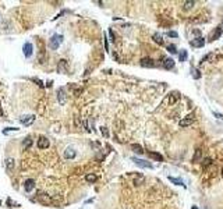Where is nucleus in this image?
<instances>
[{
	"label": "nucleus",
	"mask_w": 223,
	"mask_h": 209,
	"mask_svg": "<svg viewBox=\"0 0 223 209\" xmlns=\"http://www.w3.org/2000/svg\"><path fill=\"white\" fill-rule=\"evenodd\" d=\"M63 35H59V34H56V35H53V36L50 38V41H49V46L52 47L53 50H56V49H59V46L62 45V42H63Z\"/></svg>",
	"instance_id": "f257e3e1"
},
{
	"label": "nucleus",
	"mask_w": 223,
	"mask_h": 209,
	"mask_svg": "<svg viewBox=\"0 0 223 209\" xmlns=\"http://www.w3.org/2000/svg\"><path fill=\"white\" fill-rule=\"evenodd\" d=\"M22 52H24V54H25V57H31L32 53H34V45H32L31 42L24 43V46H22Z\"/></svg>",
	"instance_id": "f03ea898"
},
{
	"label": "nucleus",
	"mask_w": 223,
	"mask_h": 209,
	"mask_svg": "<svg viewBox=\"0 0 223 209\" xmlns=\"http://www.w3.org/2000/svg\"><path fill=\"white\" fill-rule=\"evenodd\" d=\"M34 121H35V116L34 114H28V116H24V117L20 119V123H21L22 126H25V127L31 126Z\"/></svg>",
	"instance_id": "7ed1b4c3"
},
{
	"label": "nucleus",
	"mask_w": 223,
	"mask_h": 209,
	"mask_svg": "<svg viewBox=\"0 0 223 209\" xmlns=\"http://www.w3.org/2000/svg\"><path fill=\"white\" fill-rule=\"evenodd\" d=\"M134 163L137 164V166H140V167H145V169H152L153 167V164L152 163H149V162H147V160H142V159H137V158H132L131 159Z\"/></svg>",
	"instance_id": "20e7f679"
},
{
	"label": "nucleus",
	"mask_w": 223,
	"mask_h": 209,
	"mask_svg": "<svg viewBox=\"0 0 223 209\" xmlns=\"http://www.w3.org/2000/svg\"><path fill=\"white\" fill-rule=\"evenodd\" d=\"M222 34H223V27H216L215 28V31L212 32V34H210V36H209V39L210 41H216V39H219L222 36Z\"/></svg>",
	"instance_id": "39448f33"
},
{
	"label": "nucleus",
	"mask_w": 223,
	"mask_h": 209,
	"mask_svg": "<svg viewBox=\"0 0 223 209\" xmlns=\"http://www.w3.org/2000/svg\"><path fill=\"white\" fill-rule=\"evenodd\" d=\"M49 145H50V142H49V139H47L46 137H39V139H38V148L39 149H46V148H49Z\"/></svg>",
	"instance_id": "423d86ee"
},
{
	"label": "nucleus",
	"mask_w": 223,
	"mask_h": 209,
	"mask_svg": "<svg viewBox=\"0 0 223 209\" xmlns=\"http://www.w3.org/2000/svg\"><path fill=\"white\" fill-rule=\"evenodd\" d=\"M57 100H59L60 104L66 103L67 98H66V91H64V88H59L57 89Z\"/></svg>",
	"instance_id": "0eeeda50"
},
{
	"label": "nucleus",
	"mask_w": 223,
	"mask_h": 209,
	"mask_svg": "<svg viewBox=\"0 0 223 209\" xmlns=\"http://www.w3.org/2000/svg\"><path fill=\"white\" fill-rule=\"evenodd\" d=\"M141 66L142 67H145V68H152V67H155L156 64H155V62L151 59V57H144L142 60H141Z\"/></svg>",
	"instance_id": "6e6552de"
},
{
	"label": "nucleus",
	"mask_w": 223,
	"mask_h": 209,
	"mask_svg": "<svg viewBox=\"0 0 223 209\" xmlns=\"http://www.w3.org/2000/svg\"><path fill=\"white\" fill-rule=\"evenodd\" d=\"M190 45H191L192 47H202V46L205 45V39L202 38V36L195 38V39H192V41L190 42Z\"/></svg>",
	"instance_id": "1a4fd4ad"
},
{
	"label": "nucleus",
	"mask_w": 223,
	"mask_h": 209,
	"mask_svg": "<svg viewBox=\"0 0 223 209\" xmlns=\"http://www.w3.org/2000/svg\"><path fill=\"white\" fill-rule=\"evenodd\" d=\"M35 188V181L34 179H28L25 180V183H24V190H25L27 192H31L32 190Z\"/></svg>",
	"instance_id": "9d476101"
},
{
	"label": "nucleus",
	"mask_w": 223,
	"mask_h": 209,
	"mask_svg": "<svg viewBox=\"0 0 223 209\" xmlns=\"http://www.w3.org/2000/svg\"><path fill=\"white\" fill-rule=\"evenodd\" d=\"M75 155H77V151L74 149V148H71V146H68L67 149L64 151V158L66 159H74Z\"/></svg>",
	"instance_id": "9b49d317"
},
{
	"label": "nucleus",
	"mask_w": 223,
	"mask_h": 209,
	"mask_svg": "<svg viewBox=\"0 0 223 209\" xmlns=\"http://www.w3.org/2000/svg\"><path fill=\"white\" fill-rule=\"evenodd\" d=\"M192 121H194V117H192L191 114H190V116H187L185 119L180 120V123H178V124H180V127H188L190 124H192Z\"/></svg>",
	"instance_id": "f8f14e48"
},
{
	"label": "nucleus",
	"mask_w": 223,
	"mask_h": 209,
	"mask_svg": "<svg viewBox=\"0 0 223 209\" xmlns=\"http://www.w3.org/2000/svg\"><path fill=\"white\" fill-rule=\"evenodd\" d=\"M66 66H67V62L64 59H62L57 64V71L60 74H66Z\"/></svg>",
	"instance_id": "ddd939ff"
},
{
	"label": "nucleus",
	"mask_w": 223,
	"mask_h": 209,
	"mask_svg": "<svg viewBox=\"0 0 223 209\" xmlns=\"http://www.w3.org/2000/svg\"><path fill=\"white\" fill-rule=\"evenodd\" d=\"M163 67L166 68V70H172V68L174 67V60L172 57H166L165 62H163Z\"/></svg>",
	"instance_id": "4468645a"
},
{
	"label": "nucleus",
	"mask_w": 223,
	"mask_h": 209,
	"mask_svg": "<svg viewBox=\"0 0 223 209\" xmlns=\"http://www.w3.org/2000/svg\"><path fill=\"white\" fill-rule=\"evenodd\" d=\"M148 156L152 159L158 160V162H163V156H162L160 153H158V152H148Z\"/></svg>",
	"instance_id": "2eb2a0df"
},
{
	"label": "nucleus",
	"mask_w": 223,
	"mask_h": 209,
	"mask_svg": "<svg viewBox=\"0 0 223 209\" xmlns=\"http://www.w3.org/2000/svg\"><path fill=\"white\" fill-rule=\"evenodd\" d=\"M201 158H202V151L198 148V149H195V153L192 156V163H198L201 160Z\"/></svg>",
	"instance_id": "dca6fc26"
},
{
	"label": "nucleus",
	"mask_w": 223,
	"mask_h": 209,
	"mask_svg": "<svg viewBox=\"0 0 223 209\" xmlns=\"http://www.w3.org/2000/svg\"><path fill=\"white\" fill-rule=\"evenodd\" d=\"M178 99H180V95H178V92H173V94L170 95V98H169V104H174Z\"/></svg>",
	"instance_id": "f3484780"
},
{
	"label": "nucleus",
	"mask_w": 223,
	"mask_h": 209,
	"mask_svg": "<svg viewBox=\"0 0 223 209\" xmlns=\"http://www.w3.org/2000/svg\"><path fill=\"white\" fill-rule=\"evenodd\" d=\"M194 4H195V2H194V0H187V2L183 3V9L185 11H188V10H191L192 7H194Z\"/></svg>",
	"instance_id": "a211bd4d"
},
{
	"label": "nucleus",
	"mask_w": 223,
	"mask_h": 209,
	"mask_svg": "<svg viewBox=\"0 0 223 209\" xmlns=\"http://www.w3.org/2000/svg\"><path fill=\"white\" fill-rule=\"evenodd\" d=\"M131 149H132L134 152H135V153H138V155H142V153H144L142 146L138 145V144H132V145H131Z\"/></svg>",
	"instance_id": "6ab92c4d"
},
{
	"label": "nucleus",
	"mask_w": 223,
	"mask_h": 209,
	"mask_svg": "<svg viewBox=\"0 0 223 209\" xmlns=\"http://www.w3.org/2000/svg\"><path fill=\"white\" fill-rule=\"evenodd\" d=\"M32 145V139L29 138V137H27L25 139H24L22 141V151H25V149H28V148H29Z\"/></svg>",
	"instance_id": "aec40b11"
},
{
	"label": "nucleus",
	"mask_w": 223,
	"mask_h": 209,
	"mask_svg": "<svg viewBox=\"0 0 223 209\" xmlns=\"http://www.w3.org/2000/svg\"><path fill=\"white\" fill-rule=\"evenodd\" d=\"M6 167H7V170H13L14 169V159L13 158H7L6 159Z\"/></svg>",
	"instance_id": "412c9836"
},
{
	"label": "nucleus",
	"mask_w": 223,
	"mask_h": 209,
	"mask_svg": "<svg viewBox=\"0 0 223 209\" xmlns=\"http://www.w3.org/2000/svg\"><path fill=\"white\" fill-rule=\"evenodd\" d=\"M169 180H170V181H172L173 184H177V186H184V183H183V180H181V179L170 177V176H169Z\"/></svg>",
	"instance_id": "4be33fe9"
},
{
	"label": "nucleus",
	"mask_w": 223,
	"mask_h": 209,
	"mask_svg": "<svg viewBox=\"0 0 223 209\" xmlns=\"http://www.w3.org/2000/svg\"><path fill=\"white\" fill-rule=\"evenodd\" d=\"M187 56H188V53H187V50H181L180 52V54H178V59H180V62H185L187 60Z\"/></svg>",
	"instance_id": "5701e85b"
},
{
	"label": "nucleus",
	"mask_w": 223,
	"mask_h": 209,
	"mask_svg": "<svg viewBox=\"0 0 223 209\" xmlns=\"http://www.w3.org/2000/svg\"><path fill=\"white\" fill-rule=\"evenodd\" d=\"M153 41H155L156 43H159V45H163V39H162V35L159 34H153Z\"/></svg>",
	"instance_id": "b1692460"
},
{
	"label": "nucleus",
	"mask_w": 223,
	"mask_h": 209,
	"mask_svg": "<svg viewBox=\"0 0 223 209\" xmlns=\"http://www.w3.org/2000/svg\"><path fill=\"white\" fill-rule=\"evenodd\" d=\"M96 179H98V177H96L95 174H87V176H85V180H87L88 183H95Z\"/></svg>",
	"instance_id": "393cba45"
},
{
	"label": "nucleus",
	"mask_w": 223,
	"mask_h": 209,
	"mask_svg": "<svg viewBox=\"0 0 223 209\" xmlns=\"http://www.w3.org/2000/svg\"><path fill=\"white\" fill-rule=\"evenodd\" d=\"M202 164H204V167L210 166V164H212V159H210V158H205V159H202Z\"/></svg>",
	"instance_id": "a878e982"
},
{
	"label": "nucleus",
	"mask_w": 223,
	"mask_h": 209,
	"mask_svg": "<svg viewBox=\"0 0 223 209\" xmlns=\"http://www.w3.org/2000/svg\"><path fill=\"white\" fill-rule=\"evenodd\" d=\"M20 128H17V127H10V128H4V130H3V134L4 135H7L9 134V132H11V131H18Z\"/></svg>",
	"instance_id": "bb28decb"
},
{
	"label": "nucleus",
	"mask_w": 223,
	"mask_h": 209,
	"mask_svg": "<svg viewBox=\"0 0 223 209\" xmlns=\"http://www.w3.org/2000/svg\"><path fill=\"white\" fill-rule=\"evenodd\" d=\"M167 50H169V52H170V53H172V54L177 53V50H176V46H174V45H169V46H167Z\"/></svg>",
	"instance_id": "cd10ccee"
},
{
	"label": "nucleus",
	"mask_w": 223,
	"mask_h": 209,
	"mask_svg": "<svg viewBox=\"0 0 223 209\" xmlns=\"http://www.w3.org/2000/svg\"><path fill=\"white\" fill-rule=\"evenodd\" d=\"M167 36H172V38H177V36H178V34H177L176 31H169V32H167Z\"/></svg>",
	"instance_id": "c85d7f7f"
},
{
	"label": "nucleus",
	"mask_w": 223,
	"mask_h": 209,
	"mask_svg": "<svg viewBox=\"0 0 223 209\" xmlns=\"http://www.w3.org/2000/svg\"><path fill=\"white\" fill-rule=\"evenodd\" d=\"M100 131H102V134H103L105 137H109V132H107V130H106V127H102V128H100Z\"/></svg>",
	"instance_id": "c756f323"
},
{
	"label": "nucleus",
	"mask_w": 223,
	"mask_h": 209,
	"mask_svg": "<svg viewBox=\"0 0 223 209\" xmlns=\"http://www.w3.org/2000/svg\"><path fill=\"white\" fill-rule=\"evenodd\" d=\"M200 77H201L200 71H198V70H194V78H195V79H198V78H200Z\"/></svg>",
	"instance_id": "7c9ffc66"
},
{
	"label": "nucleus",
	"mask_w": 223,
	"mask_h": 209,
	"mask_svg": "<svg viewBox=\"0 0 223 209\" xmlns=\"http://www.w3.org/2000/svg\"><path fill=\"white\" fill-rule=\"evenodd\" d=\"M34 81H36V82H38V84H39V87H43V82L40 81V79H38V78H34Z\"/></svg>",
	"instance_id": "2f4dec72"
},
{
	"label": "nucleus",
	"mask_w": 223,
	"mask_h": 209,
	"mask_svg": "<svg viewBox=\"0 0 223 209\" xmlns=\"http://www.w3.org/2000/svg\"><path fill=\"white\" fill-rule=\"evenodd\" d=\"M7 204H9V205H17V204H15V202H14V201H11L10 198H9V199H7ZM17 206H18V205H17Z\"/></svg>",
	"instance_id": "473e14b6"
},
{
	"label": "nucleus",
	"mask_w": 223,
	"mask_h": 209,
	"mask_svg": "<svg viewBox=\"0 0 223 209\" xmlns=\"http://www.w3.org/2000/svg\"><path fill=\"white\" fill-rule=\"evenodd\" d=\"M192 32H194V35H197V36H198V38H200V35H201V32H200V31H198V29H194Z\"/></svg>",
	"instance_id": "72a5a7b5"
},
{
	"label": "nucleus",
	"mask_w": 223,
	"mask_h": 209,
	"mask_svg": "<svg viewBox=\"0 0 223 209\" xmlns=\"http://www.w3.org/2000/svg\"><path fill=\"white\" fill-rule=\"evenodd\" d=\"M215 116H216L218 119H222V114H219V113H215Z\"/></svg>",
	"instance_id": "f704fd0d"
},
{
	"label": "nucleus",
	"mask_w": 223,
	"mask_h": 209,
	"mask_svg": "<svg viewBox=\"0 0 223 209\" xmlns=\"http://www.w3.org/2000/svg\"><path fill=\"white\" fill-rule=\"evenodd\" d=\"M0 116H3V109H2V103H0Z\"/></svg>",
	"instance_id": "c9c22d12"
},
{
	"label": "nucleus",
	"mask_w": 223,
	"mask_h": 209,
	"mask_svg": "<svg viewBox=\"0 0 223 209\" xmlns=\"http://www.w3.org/2000/svg\"><path fill=\"white\" fill-rule=\"evenodd\" d=\"M191 209H198V208H197V206H192V208H191Z\"/></svg>",
	"instance_id": "e433bc0d"
},
{
	"label": "nucleus",
	"mask_w": 223,
	"mask_h": 209,
	"mask_svg": "<svg viewBox=\"0 0 223 209\" xmlns=\"http://www.w3.org/2000/svg\"><path fill=\"white\" fill-rule=\"evenodd\" d=\"M222 174H223V169H222Z\"/></svg>",
	"instance_id": "4c0bfd02"
},
{
	"label": "nucleus",
	"mask_w": 223,
	"mask_h": 209,
	"mask_svg": "<svg viewBox=\"0 0 223 209\" xmlns=\"http://www.w3.org/2000/svg\"><path fill=\"white\" fill-rule=\"evenodd\" d=\"M222 27H223V24H222Z\"/></svg>",
	"instance_id": "58836bf2"
}]
</instances>
